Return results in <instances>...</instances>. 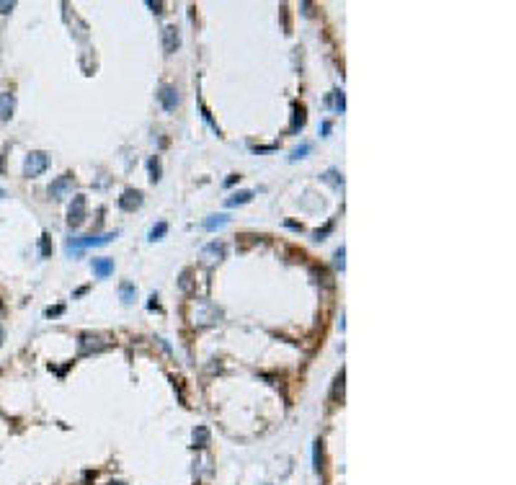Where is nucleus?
<instances>
[{
    "mask_svg": "<svg viewBox=\"0 0 516 485\" xmlns=\"http://www.w3.org/2000/svg\"><path fill=\"white\" fill-rule=\"evenodd\" d=\"M119 292H121V299H124L127 305H129V302L134 299V294H137V289H134V284H129V281H124V284H121V289H119Z\"/></svg>",
    "mask_w": 516,
    "mask_h": 485,
    "instance_id": "ddd939ff",
    "label": "nucleus"
},
{
    "mask_svg": "<svg viewBox=\"0 0 516 485\" xmlns=\"http://www.w3.org/2000/svg\"><path fill=\"white\" fill-rule=\"evenodd\" d=\"M325 181H330V184L341 186V178H338V173H336V171H328V173H325Z\"/></svg>",
    "mask_w": 516,
    "mask_h": 485,
    "instance_id": "4be33fe9",
    "label": "nucleus"
},
{
    "mask_svg": "<svg viewBox=\"0 0 516 485\" xmlns=\"http://www.w3.org/2000/svg\"><path fill=\"white\" fill-rule=\"evenodd\" d=\"M93 274L98 279H106L114 274V258H93Z\"/></svg>",
    "mask_w": 516,
    "mask_h": 485,
    "instance_id": "1a4fd4ad",
    "label": "nucleus"
},
{
    "mask_svg": "<svg viewBox=\"0 0 516 485\" xmlns=\"http://www.w3.org/2000/svg\"><path fill=\"white\" fill-rule=\"evenodd\" d=\"M343 106H346V103H343V93H336V109H338L341 114H343Z\"/></svg>",
    "mask_w": 516,
    "mask_h": 485,
    "instance_id": "5701e85b",
    "label": "nucleus"
},
{
    "mask_svg": "<svg viewBox=\"0 0 516 485\" xmlns=\"http://www.w3.org/2000/svg\"><path fill=\"white\" fill-rule=\"evenodd\" d=\"M13 10V3H0V13H10Z\"/></svg>",
    "mask_w": 516,
    "mask_h": 485,
    "instance_id": "b1692460",
    "label": "nucleus"
},
{
    "mask_svg": "<svg viewBox=\"0 0 516 485\" xmlns=\"http://www.w3.org/2000/svg\"><path fill=\"white\" fill-rule=\"evenodd\" d=\"M39 250H41L44 258H47V255H52V242H49V235H41V240H39Z\"/></svg>",
    "mask_w": 516,
    "mask_h": 485,
    "instance_id": "f3484780",
    "label": "nucleus"
},
{
    "mask_svg": "<svg viewBox=\"0 0 516 485\" xmlns=\"http://www.w3.org/2000/svg\"><path fill=\"white\" fill-rule=\"evenodd\" d=\"M47 168H49V155H47V153H28V158H26V163H23V173H26L28 178L41 176Z\"/></svg>",
    "mask_w": 516,
    "mask_h": 485,
    "instance_id": "f03ea898",
    "label": "nucleus"
},
{
    "mask_svg": "<svg viewBox=\"0 0 516 485\" xmlns=\"http://www.w3.org/2000/svg\"><path fill=\"white\" fill-rule=\"evenodd\" d=\"M83 220H85V196L78 194V196L72 199L70 209H67V222H70L72 227H78V225H83Z\"/></svg>",
    "mask_w": 516,
    "mask_h": 485,
    "instance_id": "7ed1b4c3",
    "label": "nucleus"
},
{
    "mask_svg": "<svg viewBox=\"0 0 516 485\" xmlns=\"http://www.w3.org/2000/svg\"><path fill=\"white\" fill-rule=\"evenodd\" d=\"M0 343H3V330H0Z\"/></svg>",
    "mask_w": 516,
    "mask_h": 485,
    "instance_id": "bb28decb",
    "label": "nucleus"
},
{
    "mask_svg": "<svg viewBox=\"0 0 516 485\" xmlns=\"http://www.w3.org/2000/svg\"><path fill=\"white\" fill-rule=\"evenodd\" d=\"M147 168H150V181H158V178H160V163H158V158H150Z\"/></svg>",
    "mask_w": 516,
    "mask_h": 485,
    "instance_id": "dca6fc26",
    "label": "nucleus"
},
{
    "mask_svg": "<svg viewBox=\"0 0 516 485\" xmlns=\"http://www.w3.org/2000/svg\"><path fill=\"white\" fill-rule=\"evenodd\" d=\"M253 199V191H238L227 199V207H238V204H248Z\"/></svg>",
    "mask_w": 516,
    "mask_h": 485,
    "instance_id": "9d476101",
    "label": "nucleus"
},
{
    "mask_svg": "<svg viewBox=\"0 0 516 485\" xmlns=\"http://www.w3.org/2000/svg\"><path fill=\"white\" fill-rule=\"evenodd\" d=\"M119 207L124 209V212H134V209H140V207H142V194H140V191L127 189L124 194L119 196Z\"/></svg>",
    "mask_w": 516,
    "mask_h": 485,
    "instance_id": "39448f33",
    "label": "nucleus"
},
{
    "mask_svg": "<svg viewBox=\"0 0 516 485\" xmlns=\"http://www.w3.org/2000/svg\"><path fill=\"white\" fill-rule=\"evenodd\" d=\"M116 238V233H106V235H85V238H70L67 240V250L70 253H80L83 248H90V245H106Z\"/></svg>",
    "mask_w": 516,
    "mask_h": 485,
    "instance_id": "f257e3e1",
    "label": "nucleus"
},
{
    "mask_svg": "<svg viewBox=\"0 0 516 485\" xmlns=\"http://www.w3.org/2000/svg\"><path fill=\"white\" fill-rule=\"evenodd\" d=\"M204 253H207V255H217V258H222V255H225V245H222V242H212V245L204 248Z\"/></svg>",
    "mask_w": 516,
    "mask_h": 485,
    "instance_id": "2eb2a0df",
    "label": "nucleus"
},
{
    "mask_svg": "<svg viewBox=\"0 0 516 485\" xmlns=\"http://www.w3.org/2000/svg\"><path fill=\"white\" fill-rule=\"evenodd\" d=\"M165 233H168V225H165V222H158L153 230H150V240H153V242H155V240H163Z\"/></svg>",
    "mask_w": 516,
    "mask_h": 485,
    "instance_id": "4468645a",
    "label": "nucleus"
},
{
    "mask_svg": "<svg viewBox=\"0 0 516 485\" xmlns=\"http://www.w3.org/2000/svg\"><path fill=\"white\" fill-rule=\"evenodd\" d=\"M16 109V98L13 93H0V121H8Z\"/></svg>",
    "mask_w": 516,
    "mask_h": 485,
    "instance_id": "6e6552de",
    "label": "nucleus"
},
{
    "mask_svg": "<svg viewBox=\"0 0 516 485\" xmlns=\"http://www.w3.org/2000/svg\"><path fill=\"white\" fill-rule=\"evenodd\" d=\"M160 103H163V109L165 111H176V106H178V90L173 85H163L160 88V93H158Z\"/></svg>",
    "mask_w": 516,
    "mask_h": 485,
    "instance_id": "423d86ee",
    "label": "nucleus"
},
{
    "mask_svg": "<svg viewBox=\"0 0 516 485\" xmlns=\"http://www.w3.org/2000/svg\"><path fill=\"white\" fill-rule=\"evenodd\" d=\"M3 196H5V191H3V189H0V199H3Z\"/></svg>",
    "mask_w": 516,
    "mask_h": 485,
    "instance_id": "a878e982",
    "label": "nucleus"
},
{
    "mask_svg": "<svg viewBox=\"0 0 516 485\" xmlns=\"http://www.w3.org/2000/svg\"><path fill=\"white\" fill-rule=\"evenodd\" d=\"M59 312H62V307H49V310H47L49 317H52V315H59Z\"/></svg>",
    "mask_w": 516,
    "mask_h": 485,
    "instance_id": "393cba45",
    "label": "nucleus"
},
{
    "mask_svg": "<svg viewBox=\"0 0 516 485\" xmlns=\"http://www.w3.org/2000/svg\"><path fill=\"white\" fill-rule=\"evenodd\" d=\"M70 191H72V176L70 173L54 178L49 184V196H54V199H65V196H70Z\"/></svg>",
    "mask_w": 516,
    "mask_h": 485,
    "instance_id": "20e7f679",
    "label": "nucleus"
},
{
    "mask_svg": "<svg viewBox=\"0 0 516 485\" xmlns=\"http://www.w3.org/2000/svg\"><path fill=\"white\" fill-rule=\"evenodd\" d=\"M312 462H315V465H312V467H315V473H320V467H323V465H320V462H323V457H320V442H315V449H312Z\"/></svg>",
    "mask_w": 516,
    "mask_h": 485,
    "instance_id": "a211bd4d",
    "label": "nucleus"
},
{
    "mask_svg": "<svg viewBox=\"0 0 516 485\" xmlns=\"http://www.w3.org/2000/svg\"><path fill=\"white\" fill-rule=\"evenodd\" d=\"M178 44H181V36L176 31V26H165L163 28V49H165V54H173L178 49Z\"/></svg>",
    "mask_w": 516,
    "mask_h": 485,
    "instance_id": "0eeeda50",
    "label": "nucleus"
},
{
    "mask_svg": "<svg viewBox=\"0 0 516 485\" xmlns=\"http://www.w3.org/2000/svg\"><path fill=\"white\" fill-rule=\"evenodd\" d=\"M227 222H230V217H227V215H215V217H209V220L204 222V227H207V230H220V227H225Z\"/></svg>",
    "mask_w": 516,
    "mask_h": 485,
    "instance_id": "9b49d317",
    "label": "nucleus"
},
{
    "mask_svg": "<svg viewBox=\"0 0 516 485\" xmlns=\"http://www.w3.org/2000/svg\"><path fill=\"white\" fill-rule=\"evenodd\" d=\"M109 485H121V483H109Z\"/></svg>",
    "mask_w": 516,
    "mask_h": 485,
    "instance_id": "cd10ccee",
    "label": "nucleus"
},
{
    "mask_svg": "<svg viewBox=\"0 0 516 485\" xmlns=\"http://www.w3.org/2000/svg\"><path fill=\"white\" fill-rule=\"evenodd\" d=\"M305 124V109L302 106H294V129Z\"/></svg>",
    "mask_w": 516,
    "mask_h": 485,
    "instance_id": "aec40b11",
    "label": "nucleus"
},
{
    "mask_svg": "<svg viewBox=\"0 0 516 485\" xmlns=\"http://www.w3.org/2000/svg\"><path fill=\"white\" fill-rule=\"evenodd\" d=\"M338 395L343 398V372L336 377V385H333V398H338Z\"/></svg>",
    "mask_w": 516,
    "mask_h": 485,
    "instance_id": "412c9836",
    "label": "nucleus"
},
{
    "mask_svg": "<svg viewBox=\"0 0 516 485\" xmlns=\"http://www.w3.org/2000/svg\"><path fill=\"white\" fill-rule=\"evenodd\" d=\"M207 442H209V431L204 426H199L194 431V447H207Z\"/></svg>",
    "mask_w": 516,
    "mask_h": 485,
    "instance_id": "f8f14e48",
    "label": "nucleus"
},
{
    "mask_svg": "<svg viewBox=\"0 0 516 485\" xmlns=\"http://www.w3.org/2000/svg\"><path fill=\"white\" fill-rule=\"evenodd\" d=\"M307 153H310V145H307V142H302L299 147H294V150H292V160H299V158H305Z\"/></svg>",
    "mask_w": 516,
    "mask_h": 485,
    "instance_id": "6ab92c4d",
    "label": "nucleus"
}]
</instances>
